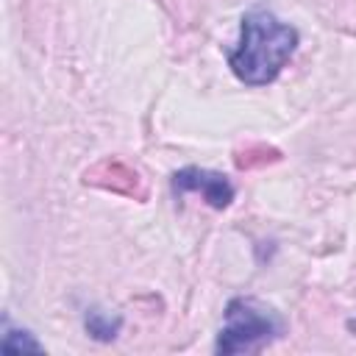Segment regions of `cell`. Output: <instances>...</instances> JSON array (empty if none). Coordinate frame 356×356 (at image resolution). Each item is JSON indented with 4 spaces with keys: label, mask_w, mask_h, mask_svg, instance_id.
I'll return each mask as SVG.
<instances>
[{
    "label": "cell",
    "mask_w": 356,
    "mask_h": 356,
    "mask_svg": "<svg viewBox=\"0 0 356 356\" xmlns=\"http://www.w3.org/2000/svg\"><path fill=\"white\" fill-rule=\"evenodd\" d=\"M298 47V31L264 8L242 17L239 44L228 53L231 72L248 86H264L278 78Z\"/></svg>",
    "instance_id": "6da1fadb"
},
{
    "label": "cell",
    "mask_w": 356,
    "mask_h": 356,
    "mask_svg": "<svg viewBox=\"0 0 356 356\" xmlns=\"http://www.w3.org/2000/svg\"><path fill=\"white\" fill-rule=\"evenodd\" d=\"M281 334V320L256 300L236 298L225 309V325L217 337V353H250Z\"/></svg>",
    "instance_id": "7a4b0ae2"
},
{
    "label": "cell",
    "mask_w": 356,
    "mask_h": 356,
    "mask_svg": "<svg viewBox=\"0 0 356 356\" xmlns=\"http://www.w3.org/2000/svg\"><path fill=\"white\" fill-rule=\"evenodd\" d=\"M172 189L175 192H200L211 209H225L234 200V186L225 175L211 172V170H197L186 167L172 175Z\"/></svg>",
    "instance_id": "3957f363"
},
{
    "label": "cell",
    "mask_w": 356,
    "mask_h": 356,
    "mask_svg": "<svg viewBox=\"0 0 356 356\" xmlns=\"http://www.w3.org/2000/svg\"><path fill=\"white\" fill-rule=\"evenodd\" d=\"M86 331H89L95 339L108 342V339H114L117 331H120V317H111V314H106V312H100V309H92V312L86 314Z\"/></svg>",
    "instance_id": "277c9868"
},
{
    "label": "cell",
    "mask_w": 356,
    "mask_h": 356,
    "mask_svg": "<svg viewBox=\"0 0 356 356\" xmlns=\"http://www.w3.org/2000/svg\"><path fill=\"white\" fill-rule=\"evenodd\" d=\"M3 350L6 353H14V350H33V353H39L42 345L28 331H6L3 334Z\"/></svg>",
    "instance_id": "5b68a950"
}]
</instances>
